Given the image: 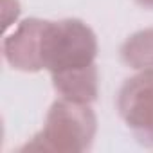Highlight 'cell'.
<instances>
[{
	"label": "cell",
	"mask_w": 153,
	"mask_h": 153,
	"mask_svg": "<svg viewBox=\"0 0 153 153\" xmlns=\"http://www.w3.org/2000/svg\"><path fill=\"white\" fill-rule=\"evenodd\" d=\"M135 2L144 9H153V0H135Z\"/></svg>",
	"instance_id": "obj_6"
},
{
	"label": "cell",
	"mask_w": 153,
	"mask_h": 153,
	"mask_svg": "<svg viewBox=\"0 0 153 153\" xmlns=\"http://www.w3.org/2000/svg\"><path fill=\"white\" fill-rule=\"evenodd\" d=\"M121 59L135 70L153 68V27L131 34L121 47Z\"/></svg>",
	"instance_id": "obj_5"
},
{
	"label": "cell",
	"mask_w": 153,
	"mask_h": 153,
	"mask_svg": "<svg viewBox=\"0 0 153 153\" xmlns=\"http://www.w3.org/2000/svg\"><path fill=\"white\" fill-rule=\"evenodd\" d=\"M121 119L144 146H153V68L126 79L117 96Z\"/></svg>",
	"instance_id": "obj_3"
},
{
	"label": "cell",
	"mask_w": 153,
	"mask_h": 153,
	"mask_svg": "<svg viewBox=\"0 0 153 153\" xmlns=\"http://www.w3.org/2000/svg\"><path fill=\"white\" fill-rule=\"evenodd\" d=\"M97 131V117L87 103L58 99L52 103L45 124L22 149L81 153L92 148Z\"/></svg>",
	"instance_id": "obj_2"
},
{
	"label": "cell",
	"mask_w": 153,
	"mask_h": 153,
	"mask_svg": "<svg viewBox=\"0 0 153 153\" xmlns=\"http://www.w3.org/2000/svg\"><path fill=\"white\" fill-rule=\"evenodd\" d=\"M97 56L94 31L78 18H25L6 40L4 58L22 72L47 68L51 76L88 68Z\"/></svg>",
	"instance_id": "obj_1"
},
{
	"label": "cell",
	"mask_w": 153,
	"mask_h": 153,
	"mask_svg": "<svg viewBox=\"0 0 153 153\" xmlns=\"http://www.w3.org/2000/svg\"><path fill=\"white\" fill-rule=\"evenodd\" d=\"M52 87L63 99L90 105L92 101L97 99V92H99L97 67L92 65L88 68L52 76Z\"/></svg>",
	"instance_id": "obj_4"
}]
</instances>
